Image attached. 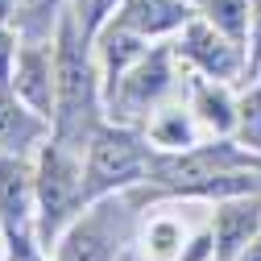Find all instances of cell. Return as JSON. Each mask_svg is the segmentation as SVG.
Instances as JSON below:
<instances>
[{
  "mask_svg": "<svg viewBox=\"0 0 261 261\" xmlns=\"http://www.w3.org/2000/svg\"><path fill=\"white\" fill-rule=\"evenodd\" d=\"M149 145H141L137 133L120 124H100L87 137V170H83V199H100V195L128 187L137 178H149Z\"/></svg>",
  "mask_w": 261,
  "mask_h": 261,
  "instance_id": "7a4b0ae2",
  "label": "cell"
},
{
  "mask_svg": "<svg viewBox=\"0 0 261 261\" xmlns=\"http://www.w3.org/2000/svg\"><path fill=\"white\" fill-rule=\"evenodd\" d=\"M182 54L195 58V62H199L207 75H216V79L237 75V67H241L237 42H232V38H220L216 25H203V21H191V25H187V34H182Z\"/></svg>",
  "mask_w": 261,
  "mask_h": 261,
  "instance_id": "30bf717a",
  "label": "cell"
},
{
  "mask_svg": "<svg viewBox=\"0 0 261 261\" xmlns=\"http://www.w3.org/2000/svg\"><path fill=\"white\" fill-rule=\"evenodd\" d=\"M34 199H38V182L25 170L21 153L0 149V224H5L17 257H34L29 253V216H34L29 207H34Z\"/></svg>",
  "mask_w": 261,
  "mask_h": 261,
  "instance_id": "5b68a950",
  "label": "cell"
},
{
  "mask_svg": "<svg viewBox=\"0 0 261 261\" xmlns=\"http://www.w3.org/2000/svg\"><path fill=\"white\" fill-rule=\"evenodd\" d=\"M13 54H17V42L0 29V87H9V75H13Z\"/></svg>",
  "mask_w": 261,
  "mask_h": 261,
  "instance_id": "d6986e66",
  "label": "cell"
},
{
  "mask_svg": "<svg viewBox=\"0 0 261 261\" xmlns=\"http://www.w3.org/2000/svg\"><path fill=\"white\" fill-rule=\"evenodd\" d=\"M237 261H261V232H257V237L249 241V249H245V253H241Z\"/></svg>",
  "mask_w": 261,
  "mask_h": 261,
  "instance_id": "ffe728a7",
  "label": "cell"
},
{
  "mask_svg": "<svg viewBox=\"0 0 261 261\" xmlns=\"http://www.w3.org/2000/svg\"><path fill=\"white\" fill-rule=\"evenodd\" d=\"M195 108H199L203 124H212L216 133H228V128L237 124V108H232V100H228L220 87H212V83H195Z\"/></svg>",
  "mask_w": 261,
  "mask_h": 261,
  "instance_id": "5bb4252c",
  "label": "cell"
},
{
  "mask_svg": "<svg viewBox=\"0 0 261 261\" xmlns=\"http://www.w3.org/2000/svg\"><path fill=\"white\" fill-rule=\"evenodd\" d=\"M116 212L120 207H95L91 216H83L67 237H62L58 261H112L116 253Z\"/></svg>",
  "mask_w": 261,
  "mask_h": 261,
  "instance_id": "52a82bcc",
  "label": "cell"
},
{
  "mask_svg": "<svg viewBox=\"0 0 261 261\" xmlns=\"http://www.w3.org/2000/svg\"><path fill=\"white\" fill-rule=\"evenodd\" d=\"M241 166H253V158L241 153L237 145H195V149H174V153H153L149 158V178L162 182L166 191H199L224 174H232Z\"/></svg>",
  "mask_w": 261,
  "mask_h": 261,
  "instance_id": "277c9868",
  "label": "cell"
},
{
  "mask_svg": "<svg viewBox=\"0 0 261 261\" xmlns=\"http://www.w3.org/2000/svg\"><path fill=\"white\" fill-rule=\"evenodd\" d=\"M237 124H241V137H245L253 149H261V87L249 91L245 100H241V108H237Z\"/></svg>",
  "mask_w": 261,
  "mask_h": 261,
  "instance_id": "e0dca14e",
  "label": "cell"
},
{
  "mask_svg": "<svg viewBox=\"0 0 261 261\" xmlns=\"http://www.w3.org/2000/svg\"><path fill=\"white\" fill-rule=\"evenodd\" d=\"M87 34L79 29L75 13L58 17V46H54V137L67 145H83L91 137L95 116V67L87 54Z\"/></svg>",
  "mask_w": 261,
  "mask_h": 261,
  "instance_id": "6da1fadb",
  "label": "cell"
},
{
  "mask_svg": "<svg viewBox=\"0 0 261 261\" xmlns=\"http://www.w3.org/2000/svg\"><path fill=\"white\" fill-rule=\"evenodd\" d=\"M42 112H25L17 108V100L0 87V149L5 153H21L29 141L42 137Z\"/></svg>",
  "mask_w": 261,
  "mask_h": 261,
  "instance_id": "7c38bea8",
  "label": "cell"
},
{
  "mask_svg": "<svg viewBox=\"0 0 261 261\" xmlns=\"http://www.w3.org/2000/svg\"><path fill=\"white\" fill-rule=\"evenodd\" d=\"M203 13H207V21L212 25H220L232 42H241L245 38V25H249V5L245 0H203Z\"/></svg>",
  "mask_w": 261,
  "mask_h": 261,
  "instance_id": "2e32d148",
  "label": "cell"
},
{
  "mask_svg": "<svg viewBox=\"0 0 261 261\" xmlns=\"http://www.w3.org/2000/svg\"><path fill=\"white\" fill-rule=\"evenodd\" d=\"M120 25H128L133 34L149 38V34H166V29L187 21V9L178 0H124V9L116 17Z\"/></svg>",
  "mask_w": 261,
  "mask_h": 261,
  "instance_id": "8fae6325",
  "label": "cell"
},
{
  "mask_svg": "<svg viewBox=\"0 0 261 261\" xmlns=\"http://www.w3.org/2000/svg\"><path fill=\"white\" fill-rule=\"evenodd\" d=\"M166 87H170V58H166V50H153V54H145L141 62H133V67H128V71L108 87L112 116H120V120L145 116Z\"/></svg>",
  "mask_w": 261,
  "mask_h": 261,
  "instance_id": "8992f818",
  "label": "cell"
},
{
  "mask_svg": "<svg viewBox=\"0 0 261 261\" xmlns=\"http://www.w3.org/2000/svg\"><path fill=\"white\" fill-rule=\"evenodd\" d=\"M17 95L42 116L54 112V67H50V54L42 42H29L17 54V79H13Z\"/></svg>",
  "mask_w": 261,
  "mask_h": 261,
  "instance_id": "9c48e42d",
  "label": "cell"
},
{
  "mask_svg": "<svg viewBox=\"0 0 261 261\" xmlns=\"http://www.w3.org/2000/svg\"><path fill=\"white\" fill-rule=\"evenodd\" d=\"M100 42H104V75H108L112 83H116L128 67H133V62H141V58H145L141 34H133V29H128V25H120V21L108 29ZM112 83H108V87H112Z\"/></svg>",
  "mask_w": 261,
  "mask_h": 261,
  "instance_id": "4fadbf2b",
  "label": "cell"
},
{
  "mask_svg": "<svg viewBox=\"0 0 261 261\" xmlns=\"http://www.w3.org/2000/svg\"><path fill=\"white\" fill-rule=\"evenodd\" d=\"M112 9H116V0H75V17H79V29L87 38H95L104 29V21L112 17Z\"/></svg>",
  "mask_w": 261,
  "mask_h": 261,
  "instance_id": "ac0fdd59",
  "label": "cell"
},
{
  "mask_svg": "<svg viewBox=\"0 0 261 261\" xmlns=\"http://www.w3.org/2000/svg\"><path fill=\"white\" fill-rule=\"evenodd\" d=\"M34 182H38V207H42V237L54 241L62 232V224H67L83 199V170L75 162V145L58 141L42 149L38 158V170H34Z\"/></svg>",
  "mask_w": 261,
  "mask_h": 261,
  "instance_id": "3957f363",
  "label": "cell"
},
{
  "mask_svg": "<svg viewBox=\"0 0 261 261\" xmlns=\"http://www.w3.org/2000/svg\"><path fill=\"white\" fill-rule=\"evenodd\" d=\"M149 141H153V145H162V149H182V145H195V141H191V124H187V116H182L178 108L158 112V120L149 124Z\"/></svg>",
  "mask_w": 261,
  "mask_h": 261,
  "instance_id": "9a60e30c",
  "label": "cell"
},
{
  "mask_svg": "<svg viewBox=\"0 0 261 261\" xmlns=\"http://www.w3.org/2000/svg\"><path fill=\"white\" fill-rule=\"evenodd\" d=\"M216 261H237L249 241L261 232V199L245 203V199H232V203H220L216 207Z\"/></svg>",
  "mask_w": 261,
  "mask_h": 261,
  "instance_id": "ba28073f",
  "label": "cell"
}]
</instances>
